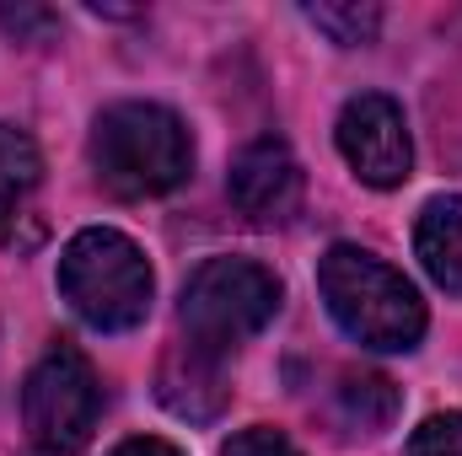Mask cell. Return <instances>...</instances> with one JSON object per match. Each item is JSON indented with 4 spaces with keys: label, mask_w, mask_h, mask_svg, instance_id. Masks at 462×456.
<instances>
[{
    "label": "cell",
    "mask_w": 462,
    "mask_h": 456,
    "mask_svg": "<svg viewBox=\"0 0 462 456\" xmlns=\"http://www.w3.org/2000/svg\"><path fill=\"white\" fill-rule=\"evenodd\" d=\"M318 290H323L334 323L365 349L403 354V349H414L425 339V301H420V290L393 263H382L365 247H349V242L328 247L323 263H318Z\"/></svg>",
    "instance_id": "obj_1"
},
{
    "label": "cell",
    "mask_w": 462,
    "mask_h": 456,
    "mask_svg": "<svg viewBox=\"0 0 462 456\" xmlns=\"http://www.w3.org/2000/svg\"><path fill=\"white\" fill-rule=\"evenodd\" d=\"M92 167L114 199H156L194 167L183 118L162 103H114L92 123Z\"/></svg>",
    "instance_id": "obj_2"
},
{
    "label": "cell",
    "mask_w": 462,
    "mask_h": 456,
    "mask_svg": "<svg viewBox=\"0 0 462 456\" xmlns=\"http://www.w3.org/2000/svg\"><path fill=\"white\" fill-rule=\"evenodd\" d=\"M151 290H156V279H151L145 252L114 226L76 231L60 252V296L97 333H124V328L145 323Z\"/></svg>",
    "instance_id": "obj_3"
},
{
    "label": "cell",
    "mask_w": 462,
    "mask_h": 456,
    "mask_svg": "<svg viewBox=\"0 0 462 456\" xmlns=\"http://www.w3.org/2000/svg\"><path fill=\"white\" fill-rule=\"evenodd\" d=\"M280 312V279L253 258H210L183 285V343L226 360Z\"/></svg>",
    "instance_id": "obj_4"
},
{
    "label": "cell",
    "mask_w": 462,
    "mask_h": 456,
    "mask_svg": "<svg viewBox=\"0 0 462 456\" xmlns=\"http://www.w3.org/2000/svg\"><path fill=\"white\" fill-rule=\"evenodd\" d=\"M97 414H103V387H97L92 360L60 339L27 370V387H22V419L32 441L54 451H76L97 430Z\"/></svg>",
    "instance_id": "obj_5"
},
{
    "label": "cell",
    "mask_w": 462,
    "mask_h": 456,
    "mask_svg": "<svg viewBox=\"0 0 462 456\" xmlns=\"http://www.w3.org/2000/svg\"><path fill=\"white\" fill-rule=\"evenodd\" d=\"M339 150L365 188H398L414 167V140H409L403 108L382 92L349 97L339 114Z\"/></svg>",
    "instance_id": "obj_6"
},
{
    "label": "cell",
    "mask_w": 462,
    "mask_h": 456,
    "mask_svg": "<svg viewBox=\"0 0 462 456\" xmlns=\"http://www.w3.org/2000/svg\"><path fill=\"white\" fill-rule=\"evenodd\" d=\"M231 205L253 226H285L301 210V167L285 140H253L231 161Z\"/></svg>",
    "instance_id": "obj_7"
},
{
    "label": "cell",
    "mask_w": 462,
    "mask_h": 456,
    "mask_svg": "<svg viewBox=\"0 0 462 456\" xmlns=\"http://www.w3.org/2000/svg\"><path fill=\"white\" fill-rule=\"evenodd\" d=\"M221 365H226V360H216V354H205V349H194V343H178V349L162 360V376H156L162 403H167L178 419H194V424L216 419L221 403H226V376H221Z\"/></svg>",
    "instance_id": "obj_8"
},
{
    "label": "cell",
    "mask_w": 462,
    "mask_h": 456,
    "mask_svg": "<svg viewBox=\"0 0 462 456\" xmlns=\"http://www.w3.org/2000/svg\"><path fill=\"white\" fill-rule=\"evenodd\" d=\"M414 252L425 263V274L462 296V194H441L420 210V226H414Z\"/></svg>",
    "instance_id": "obj_9"
},
{
    "label": "cell",
    "mask_w": 462,
    "mask_h": 456,
    "mask_svg": "<svg viewBox=\"0 0 462 456\" xmlns=\"http://www.w3.org/2000/svg\"><path fill=\"white\" fill-rule=\"evenodd\" d=\"M334 414L349 435H382L398 419V387L376 370H345L334 387Z\"/></svg>",
    "instance_id": "obj_10"
},
{
    "label": "cell",
    "mask_w": 462,
    "mask_h": 456,
    "mask_svg": "<svg viewBox=\"0 0 462 456\" xmlns=\"http://www.w3.org/2000/svg\"><path fill=\"white\" fill-rule=\"evenodd\" d=\"M38 183H43L38 145H32L22 129L0 123V226H11V221H16V215L32 205Z\"/></svg>",
    "instance_id": "obj_11"
},
{
    "label": "cell",
    "mask_w": 462,
    "mask_h": 456,
    "mask_svg": "<svg viewBox=\"0 0 462 456\" xmlns=\"http://www.w3.org/2000/svg\"><path fill=\"white\" fill-rule=\"evenodd\" d=\"M307 16H312L334 43H345V49L371 43V38H376V27H382V11H376V5H312Z\"/></svg>",
    "instance_id": "obj_12"
},
{
    "label": "cell",
    "mask_w": 462,
    "mask_h": 456,
    "mask_svg": "<svg viewBox=\"0 0 462 456\" xmlns=\"http://www.w3.org/2000/svg\"><path fill=\"white\" fill-rule=\"evenodd\" d=\"M409 456H462V414H436L414 430Z\"/></svg>",
    "instance_id": "obj_13"
},
{
    "label": "cell",
    "mask_w": 462,
    "mask_h": 456,
    "mask_svg": "<svg viewBox=\"0 0 462 456\" xmlns=\"http://www.w3.org/2000/svg\"><path fill=\"white\" fill-rule=\"evenodd\" d=\"M221 456H301V451H296L280 430H242Z\"/></svg>",
    "instance_id": "obj_14"
},
{
    "label": "cell",
    "mask_w": 462,
    "mask_h": 456,
    "mask_svg": "<svg viewBox=\"0 0 462 456\" xmlns=\"http://www.w3.org/2000/svg\"><path fill=\"white\" fill-rule=\"evenodd\" d=\"M114 456H183L172 441H156V435H134V441H124Z\"/></svg>",
    "instance_id": "obj_15"
},
{
    "label": "cell",
    "mask_w": 462,
    "mask_h": 456,
    "mask_svg": "<svg viewBox=\"0 0 462 456\" xmlns=\"http://www.w3.org/2000/svg\"><path fill=\"white\" fill-rule=\"evenodd\" d=\"M27 456H76V451H54V446H32Z\"/></svg>",
    "instance_id": "obj_16"
}]
</instances>
